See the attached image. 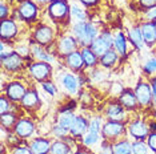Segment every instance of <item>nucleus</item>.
<instances>
[{
  "instance_id": "obj_8",
  "label": "nucleus",
  "mask_w": 156,
  "mask_h": 154,
  "mask_svg": "<svg viewBox=\"0 0 156 154\" xmlns=\"http://www.w3.org/2000/svg\"><path fill=\"white\" fill-rule=\"evenodd\" d=\"M54 36H55L54 31H52V28L48 27V25H40L34 33L35 41L40 45L51 44L52 41H54Z\"/></svg>"
},
{
  "instance_id": "obj_28",
  "label": "nucleus",
  "mask_w": 156,
  "mask_h": 154,
  "mask_svg": "<svg viewBox=\"0 0 156 154\" xmlns=\"http://www.w3.org/2000/svg\"><path fill=\"white\" fill-rule=\"evenodd\" d=\"M113 154H131L132 153V143L128 141H119L112 146Z\"/></svg>"
},
{
  "instance_id": "obj_39",
  "label": "nucleus",
  "mask_w": 156,
  "mask_h": 154,
  "mask_svg": "<svg viewBox=\"0 0 156 154\" xmlns=\"http://www.w3.org/2000/svg\"><path fill=\"white\" fill-rule=\"evenodd\" d=\"M145 19L150 22V20H152V22H156V7H152V8H148L147 11H145Z\"/></svg>"
},
{
  "instance_id": "obj_17",
  "label": "nucleus",
  "mask_w": 156,
  "mask_h": 154,
  "mask_svg": "<svg viewBox=\"0 0 156 154\" xmlns=\"http://www.w3.org/2000/svg\"><path fill=\"white\" fill-rule=\"evenodd\" d=\"M62 84L66 88L67 92L71 94H75V93H77V90H79V80H77V77L75 75H72V73H67V75L63 76Z\"/></svg>"
},
{
  "instance_id": "obj_1",
  "label": "nucleus",
  "mask_w": 156,
  "mask_h": 154,
  "mask_svg": "<svg viewBox=\"0 0 156 154\" xmlns=\"http://www.w3.org/2000/svg\"><path fill=\"white\" fill-rule=\"evenodd\" d=\"M72 32L75 35V38L77 40V43L84 47H91L92 41L96 38L98 35V28L91 23H84L79 22L76 23L72 28Z\"/></svg>"
},
{
  "instance_id": "obj_31",
  "label": "nucleus",
  "mask_w": 156,
  "mask_h": 154,
  "mask_svg": "<svg viewBox=\"0 0 156 154\" xmlns=\"http://www.w3.org/2000/svg\"><path fill=\"white\" fill-rule=\"evenodd\" d=\"M99 132L100 130H95V129H90L88 128L87 130V134L84 136L83 138V143L86 146H91L94 143H96L99 141Z\"/></svg>"
},
{
  "instance_id": "obj_21",
  "label": "nucleus",
  "mask_w": 156,
  "mask_h": 154,
  "mask_svg": "<svg viewBox=\"0 0 156 154\" xmlns=\"http://www.w3.org/2000/svg\"><path fill=\"white\" fill-rule=\"evenodd\" d=\"M90 48H91L92 51H94V53L98 57H101V56L104 55L105 52L111 49V48H109L108 45L105 44L104 41H103V38H101L100 36H98L94 41H92V44H91V47H90Z\"/></svg>"
},
{
  "instance_id": "obj_4",
  "label": "nucleus",
  "mask_w": 156,
  "mask_h": 154,
  "mask_svg": "<svg viewBox=\"0 0 156 154\" xmlns=\"http://www.w3.org/2000/svg\"><path fill=\"white\" fill-rule=\"evenodd\" d=\"M135 94H136L137 101H139L140 105H143V106H148V105H151L152 97H154L151 84L140 81L136 85V88H135Z\"/></svg>"
},
{
  "instance_id": "obj_12",
  "label": "nucleus",
  "mask_w": 156,
  "mask_h": 154,
  "mask_svg": "<svg viewBox=\"0 0 156 154\" xmlns=\"http://www.w3.org/2000/svg\"><path fill=\"white\" fill-rule=\"evenodd\" d=\"M3 66L9 72H15L17 69L22 68L23 65V57L22 55H19L17 52H12L8 56H5L4 59H2Z\"/></svg>"
},
{
  "instance_id": "obj_33",
  "label": "nucleus",
  "mask_w": 156,
  "mask_h": 154,
  "mask_svg": "<svg viewBox=\"0 0 156 154\" xmlns=\"http://www.w3.org/2000/svg\"><path fill=\"white\" fill-rule=\"evenodd\" d=\"M132 153L133 154H148V146L143 141H136L132 143Z\"/></svg>"
},
{
  "instance_id": "obj_47",
  "label": "nucleus",
  "mask_w": 156,
  "mask_h": 154,
  "mask_svg": "<svg viewBox=\"0 0 156 154\" xmlns=\"http://www.w3.org/2000/svg\"><path fill=\"white\" fill-rule=\"evenodd\" d=\"M151 88H152V93H154V97H155V100H156V77H155V79H152V81H151Z\"/></svg>"
},
{
  "instance_id": "obj_41",
  "label": "nucleus",
  "mask_w": 156,
  "mask_h": 154,
  "mask_svg": "<svg viewBox=\"0 0 156 154\" xmlns=\"http://www.w3.org/2000/svg\"><path fill=\"white\" fill-rule=\"evenodd\" d=\"M148 146H150L151 150H154L156 153V133H152V134L148 136Z\"/></svg>"
},
{
  "instance_id": "obj_23",
  "label": "nucleus",
  "mask_w": 156,
  "mask_h": 154,
  "mask_svg": "<svg viewBox=\"0 0 156 154\" xmlns=\"http://www.w3.org/2000/svg\"><path fill=\"white\" fill-rule=\"evenodd\" d=\"M75 120H76V116L71 110H63L59 117V125H62L63 128L69 130L71 126L73 125V122H75Z\"/></svg>"
},
{
  "instance_id": "obj_20",
  "label": "nucleus",
  "mask_w": 156,
  "mask_h": 154,
  "mask_svg": "<svg viewBox=\"0 0 156 154\" xmlns=\"http://www.w3.org/2000/svg\"><path fill=\"white\" fill-rule=\"evenodd\" d=\"M107 116L111 121H123L126 117V110L122 104H111L107 109Z\"/></svg>"
},
{
  "instance_id": "obj_40",
  "label": "nucleus",
  "mask_w": 156,
  "mask_h": 154,
  "mask_svg": "<svg viewBox=\"0 0 156 154\" xmlns=\"http://www.w3.org/2000/svg\"><path fill=\"white\" fill-rule=\"evenodd\" d=\"M12 154H34L31 148H26V146H17L13 149Z\"/></svg>"
},
{
  "instance_id": "obj_43",
  "label": "nucleus",
  "mask_w": 156,
  "mask_h": 154,
  "mask_svg": "<svg viewBox=\"0 0 156 154\" xmlns=\"http://www.w3.org/2000/svg\"><path fill=\"white\" fill-rule=\"evenodd\" d=\"M2 114H4V113H7V112L9 110V108H11V104H9V101L7 100V97H2Z\"/></svg>"
},
{
  "instance_id": "obj_3",
  "label": "nucleus",
  "mask_w": 156,
  "mask_h": 154,
  "mask_svg": "<svg viewBox=\"0 0 156 154\" xmlns=\"http://www.w3.org/2000/svg\"><path fill=\"white\" fill-rule=\"evenodd\" d=\"M51 72H52V68H51V65H49V62L36 61L30 65V73L37 81L44 82L45 80H48L49 77H51Z\"/></svg>"
},
{
  "instance_id": "obj_22",
  "label": "nucleus",
  "mask_w": 156,
  "mask_h": 154,
  "mask_svg": "<svg viewBox=\"0 0 156 154\" xmlns=\"http://www.w3.org/2000/svg\"><path fill=\"white\" fill-rule=\"evenodd\" d=\"M118 61V53L115 49H109L100 57V64L104 68H112Z\"/></svg>"
},
{
  "instance_id": "obj_24",
  "label": "nucleus",
  "mask_w": 156,
  "mask_h": 154,
  "mask_svg": "<svg viewBox=\"0 0 156 154\" xmlns=\"http://www.w3.org/2000/svg\"><path fill=\"white\" fill-rule=\"evenodd\" d=\"M81 52V56H83V60H84V64L86 66H95L98 64V56L94 53V51L91 49L90 47H84L83 49L80 51Z\"/></svg>"
},
{
  "instance_id": "obj_32",
  "label": "nucleus",
  "mask_w": 156,
  "mask_h": 154,
  "mask_svg": "<svg viewBox=\"0 0 156 154\" xmlns=\"http://www.w3.org/2000/svg\"><path fill=\"white\" fill-rule=\"evenodd\" d=\"M16 125V117L12 113H4L2 114V126L4 129H11Z\"/></svg>"
},
{
  "instance_id": "obj_2",
  "label": "nucleus",
  "mask_w": 156,
  "mask_h": 154,
  "mask_svg": "<svg viewBox=\"0 0 156 154\" xmlns=\"http://www.w3.org/2000/svg\"><path fill=\"white\" fill-rule=\"evenodd\" d=\"M48 13L55 22H63L69 15V5L66 0H56L48 5Z\"/></svg>"
},
{
  "instance_id": "obj_26",
  "label": "nucleus",
  "mask_w": 156,
  "mask_h": 154,
  "mask_svg": "<svg viewBox=\"0 0 156 154\" xmlns=\"http://www.w3.org/2000/svg\"><path fill=\"white\" fill-rule=\"evenodd\" d=\"M51 154H69L71 148L66 141H55L51 145Z\"/></svg>"
},
{
  "instance_id": "obj_36",
  "label": "nucleus",
  "mask_w": 156,
  "mask_h": 154,
  "mask_svg": "<svg viewBox=\"0 0 156 154\" xmlns=\"http://www.w3.org/2000/svg\"><path fill=\"white\" fill-rule=\"evenodd\" d=\"M144 71L145 73H152L156 71V59H150L144 64Z\"/></svg>"
},
{
  "instance_id": "obj_9",
  "label": "nucleus",
  "mask_w": 156,
  "mask_h": 154,
  "mask_svg": "<svg viewBox=\"0 0 156 154\" xmlns=\"http://www.w3.org/2000/svg\"><path fill=\"white\" fill-rule=\"evenodd\" d=\"M35 130V124L28 118H23L19 120L15 125V134L20 138H27L34 134Z\"/></svg>"
},
{
  "instance_id": "obj_14",
  "label": "nucleus",
  "mask_w": 156,
  "mask_h": 154,
  "mask_svg": "<svg viewBox=\"0 0 156 154\" xmlns=\"http://www.w3.org/2000/svg\"><path fill=\"white\" fill-rule=\"evenodd\" d=\"M129 134L136 139H145L148 137V128L143 121H133L129 125Z\"/></svg>"
},
{
  "instance_id": "obj_29",
  "label": "nucleus",
  "mask_w": 156,
  "mask_h": 154,
  "mask_svg": "<svg viewBox=\"0 0 156 154\" xmlns=\"http://www.w3.org/2000/svg\"><path fill=\"white\" fill-rule=\"evenodd\" d=\"M113 47L115 49L119 52L122 56H126L127 53V43H126V38H124L123 33H116L115 35V43H113Z\"/></svg>"
},
{
  "instance_id": "obj_15",
  "label": "nucleus",
  "mask_w": 156,
  "mask_h": 154,
  "mask_svg": "<svg viewBox=\"0 0 156 154\" xmlns=\"http://www.w3.org/2000/svg\"><path fill=\"white\" fill-rule=\"evenodd\" d=\"M119 101L126 109H129V110L136 109L137 104H139L136 94H135V92H131V90H123V93L119 97Z\"/></svg>"
},
{
  "instance_id": "obj_18",
  "label": "nucleus",
  "mask_w": 156,
  "mask_h": 154,
  "mask_svg": "<svg viewBox=\"0 0 156 154\" xmlns=\"http://www.w3.org/2000/svg\"><path fill=\"white\" fill-rule=\"evenodd\" d=\"M88 126H90V125H88V121L84 117L79 116V117H76L73 125L71 126L69 133L73 136V137H80V136H83L84 133L88 130Z\"/></svg>"
},
{
  "instance_id": "obj_46",
  "label": "nucleus",
  "mask_w": 156,
  "mask_h": 154,
  "mask_svg": "<svg viewBox=\"0 0 156 154\" xmlns=\"http://www.w3.org/2000/svg\"><path fill=\"white\" fill-rule=\"evenodd\" d=\"M80 3L87 7H92V5H96L99 3V0H80Z\"/></svg>"
},
{
  "instance_id": "obj_30",
  "label": "nucleus",
  "mask_w": 156,
  "mask_h": 154,
  "mask_svg": "<svg viewBox=\"0 0 156 154\" xmlns=\"http://www.w3.org/2000/svg\"><path fill=\"white\" fill-rule=\"evenodd\" d=\"M32 53H34V56L39 61L54 62V57H52L51 55H48L47 52H45L41 47H39V45H36V47H34V48H32Z\"/></svg>"
},
{
  "instance_id": "obj_25",
  "label": "nucleus",
  "mask_w": 156,
  "mask_h": 154,
  "mask_svg": "<svg viewBox=\"0 0 156 154\" xmlns=\"http://www.w3.org/2000/svg\"><path fill=\"white\" fill-rule=\"evenodd\" d=\"M22 104H23V106H26V108H34L35 105H37L39 104V96H37L36 90L35 89L27 90L26 96H24L23 100H22Z\"/></svg>"
},
{
  "instance_id": "obj_34",
  "label": "nucleus",
  "mask_w": 156,
  "mask_h": 154,
  "mask_svg": "<svg viewBox=\"0 0 156 154\" xmlns=\"http://www.w3.org/2000/svg\"><path fill=\"white\" fill-rule=\"evenodd\" d=\"M71 13H72V16L76 17L79 22H86V19H87V15L81 11L77 5H72V7H71Z\"/></svg>"
},
{
  "instance_id": "obj_38",
  "label": "nucleus",
  "mask_w": 156,
  "mask_h": 154,
  "mask_svg": "<svg viewBox=\"0 0 156 154\" xmlns=\"http://www.w3.org/2000/svg\"><path fill=\"white\" fill-rule=\"evenodd\" d=\"M67 133H68V129L63 128L62 125L58 124V125H55V126H54V134L58 136V137H63V138H64L67 136Z\"/></svg>"
},
{
  "instance_id": "obj_50",
  "label": "nucleus",
  "mask_w": 156,
  "mask_h": 154,
  "mask_svg": "<svg viewBox=\"0 0 156 154\" xmlns=\"http://www.w3.org/2000/svg\"><path fill=\"white\" fill-rule=\"evenodd\" d=\"M49 2H56V0H49Z\"/></svg>"
},
{
  "instance_id": "obj_16",
  "label": "nucleus",
  "mask_w": 156,
  "mask_h": 154,
  "mask_svg": "<svg viewBox=\"0 0 156 154\" xmlns=\"http://www.w3.org/2000/svg\"><path fill=\"white\" fill-rule=\"evenodd\" d=\"M30 148L34 154H48L51 152V142L47 138H36L31 142Z\"/></svg>"
},
{
  "instance_id": "obj_42",
  "label": "nucleus",
  "mask_w": 156,
  "mask_h": 154,
  "mask_svg": "<svg viewBox=\"0 0 156 154\" xmlns=\"http://www.w3.org/2000/svg\"><path fill=\"white\" fill-rule=\"evenodd\" d=\"M139 4L143 8L148 9V8H152V7H156V0H139Z\"/></svg>"
},
{
  "instance_id": "obj_27",
  "label": "nucleus",
  "mask_w": 156,
  "mask_h": 154,
  "mask_svg": "<svg viewBox=\"0 0 156 154\" xmlns=\"http://www.w3.org/2000/svg\"><path fill=\"white\" fill-rule=\"evenodd\" d=\"M129 38L135 47H137V48L143 47L144 40H143V35H141V29L139 27H133L129 29Z\"/></svg>"
},
{
  "instance_id": "obj_49",
  "label": "nucleus",
  "mask_w": 156,
  "mask_h": 154,
  "mask_svg": "<svg viewBox=\"0 0 156 154\" xmlns=\"http://www.w3.org/2000/svg\"><path fill=\"white\" fill-rule=\"evenodd\" d=\"M37 3H41V4H44V3H47V2H49V0H36Z\"/></svg>"
},
{
  "instance_id": "obj_35",
  "label": "nucleus",
  "mask_w": 156,
  "mask_h": 154,
  "mask_svg": "<svg viewBox=\"0 0 156 154\" xmlns=\"http://www.w3.org/2000/svg\"><path fill=\"white\" fill-rule=\"evenodd\" d=\"M100 37L103 38V41H104V43L107 44L108 47L112 49L113 43H115V37H113V36H112V35L109 33V32H105V31H104V32H103V33L100 35Z\"/></svg>"
},
{
  "instance_id": "obj_48",
  "label": "nucleus",
  "mask_w": 156,
  "mask_h": 154,
  "mask_svg": "<svg viewBox=\"0 0 156 154\" xmlns=\"http://www.w3.org/2000/svg\"><path fill=\"white\" fill-rule=\"evenodd\" d=\"M73 154H88L87 152H83V150H79V152H76V153H73Z\"/></svg>"
},
{
  "instance_id": "obj_51",
  "label": "nucleus",
  "mask_w": 156,
  "mask_h": 154,
  "mask_svg": "<svg viewBox=\"0 0 156 154\" xmlns=\"http://www.w3.org/2000/svg\"><path fill=\"white\" fill-rule=\"evenodd\" d=\"M154 24H155V28H156V22H155V23H154Z\"/></svg>"
},
{
  "instance_id": "obj_10",
  "label": "nucleus",
  "mask_w": 156,
  "mask_h": 154,
  "mask_svg": "<svg viewBox=\"0 0 156 154\" xmlns=\"http://www.w3.org/2000/svg\"><path fill=\"white\" fill-rule=\"evenodd\" d=\"M17 35V25L11 19L2 20V27H0V36L3 41H9Z\"/></svg>"
},
{
  "instance_id": "obj_44",
  "label": "nucleus",
  "mask_w": 156,
  "mask_h": 154,
  "mask_svg": "<svg viewBox=\"0 0 156 154\" xmlns=\"http://www.w3.org/2000/svg\"><path fill=\"white\" fill-rule=\"evenodd\" d=\"M8 12H9V9L7 8V5L4 4V2H2V4H0V16H2L3 20L8 16Z\"/></svg>"
},
{
  "instance_id": "obj_45",
  "label": "nucleus",
  "mask_w": 156,
  "mask_h": 154,
  "mask_svg": "<svg viewBox=\"0 0 156 154\" xmlns=\"http://www.w3.org/2000/svg\"><path fill=\"white\" fill-rule=\"evenodd\" d=\"M99 154H113V149L111 148V146H108V145H104Z\"/></svg>"
},
{
  "instance_id": "obj_37",
  "label": "nucleus",
  "mask_w": 156,
  "mask_h": 154,
  "mask_svg": "<svg viewBox=\"0 0 156 154\" xmlns=\"http://www.w3.org/2000/svg\"><path fill=\"white\" fill-rule=\"evenodd\" d=\"M41 88H43L47 93L51 94V96H54V94H56V86H55L52 82H47V81L41 82Z\"/></svg>"
},
{
  "instance_id": "obj_7",
  "label": "nucleus",
  "mask_w": 156,
  "mask_h": 154,
  "mask_svg": "<svg viewBox=\"0 0 156 154\" xmlns=\"http://www.w3.org/2000/svg\"><path fill=\"white\" fill-rule=\"evenodd\" d=\"M19 17H22L26 22H32L37 16V7L31 0H24L19 7Z\"/></svg>"
},
{
  "instance_id": "obj_11",
  "label": "nucleus",
  "mask_w": 156,
  "mask_h": 154,
  "mask_svg": "<svg viewBox=\"0 0 156 154\" xmlns=\"http://www.w3.org/2000/svg\"><path fill=\"white\" fill-rule=\"evenodd\" d=\"M76 48H77V40L72 36L62 37L58 43V52L62 56H68L69 53L75 52Z\"/></svg>"
},
{
  "instance_id": "obj_13",
  "label": "nucleus",
  "mask_w": 156,
  "mask_h": 154,
  "mask_svg": "<svg viewBox=\"0 0 156 154\" xmlns=\"http://www.w3.org/2000/svg\"><path fill=\"white\" fill-rule=\"evenodd\" d=\"M141 35H143V40L148 47H154L156 44V28L155 24L152 23H143L141 25Z\"/></svg>"
},
{
  "instance_id": "obj_19",
  "label": "nucleus",
  "mask_w": 156,
  "mask_h": 154,
  "mask_svg": "<svg viewBox=\"0 0 156 154\" xmlns=\"http://www.w3.org/2000/svg\"><path fill=\"white\" fill-rule=\"evenodd\" d=\"M66 61H67V65L69 66L72 71H80L84 65V60H83V56H81V52H72L69 53L68 56H66Z\"/></svg>"
},
{
  "instance_id": "obj_6",
  "label": "nucleus",
  "mask_w": 156,
  "mask_h": 154,
  "mask_svg": "<svg viewBox=\"0 0 156 154\" xmlns=\"http://www.w3.org/2000/svg\"><path fill=\"white\" fill-rule=\"evenodd\" d=\"M26 93H27V88L22 82H17V81L9 82L5 89V94L9 99V101H15V102L22 101L23 97L26 96Z\"/></svg>"
},
{
  "instance_id": "obj_5",
  "label": "nucleus",
  "mask_w": 156,
  "mask_h": 154,
  "mask_svg": "<svg viewBox=\"0 0 156 154\" xmlns=\"http://www.w3.org/2000/svg\"><path fill=\"white\" fill-rule=\"evenodd\" d=\"M124 124L122 121H111L109 120L108 122H105L104 125L101 126V133L104 136V138H118L119 136H122L124 133Z\"/></svg>"
}]
</instances>
